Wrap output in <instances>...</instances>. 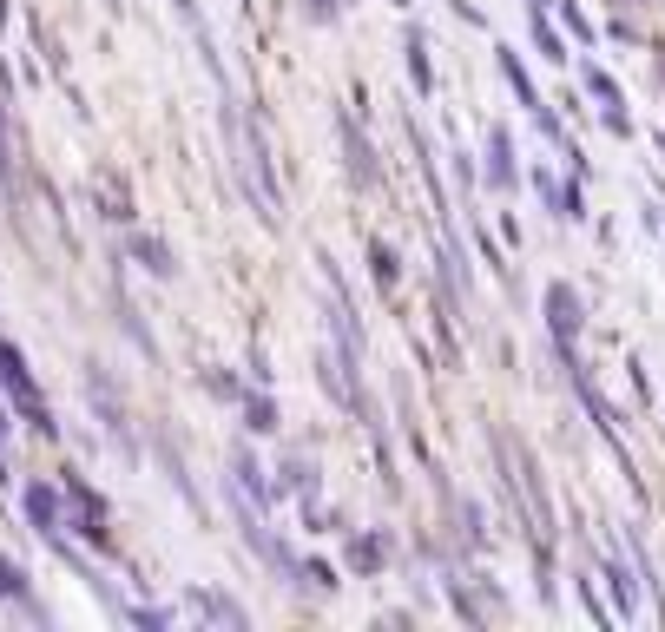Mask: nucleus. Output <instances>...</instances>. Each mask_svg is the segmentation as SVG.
<instances>
[{"instance_id": "nucleus-7", "label": "nucleus", "mask_w": 665, "mask_h": 632, "mask_svg": "<svg viewBox=\"0 0 665 632\" xmlns=\"http://www.w3.org/2000/svg\"><path fill=\"white\" fill-rule=\"evenodd\" d=\"M198 606H205L211 619H231V626H244V613H238L231 600H218V593H198Z\"/></svg>"}, {"instance_id": "nucleus-6", "label": "nucleus", "mask_w": 665, "mask_h": 632, "mask_svg": "<svg viewBox=\"0 0 665 632\" xmlns=\"http://www.w3.org/2000/svg\"><path fill=\"white\" fill-rule=\"evenodd\" d=\"M132 251L145 257V270H152V277H172V257H165V244H152V237H139Z\"/></svg>"}, {"instance_id": "nucleus-3", "label": "nucleus", "mask_w": 665, "mask_h": 632, "mask_svg": "<svg viewBox=\"0 0 665 632\" xmlns=\"http://www.w3.org/2000/svg\"><path fill=\"white\" fill-rule=\"evenodd\" d=\"M27 514H33L40 534H53V527H60V501H53V488H27Z\"/></svg>"}, {"instance_id": "nucleus-1", "label": "nucleus", "mask_w": 665, "mask_h": 632, "mask_svg": "<svg viewBox=\"0 0 665 632\" xmlns=\"http://www.w3.org/2000/svg\"><path fill=\"white\" fill-rule=\"evenodd\" d=\"M547 316H554L560 349H573V330H580V297H573L567 284H547Z\"/></svg>"}, {"instance_id": "nucleus-5", "label": "nucleus", "mask_w": 665, "mask_h": 632, "mask_svg": "<svg viewBox=\"0 0 665 632\" xmlns=\"http://www.w3.org/2000/svg\"><path fill=\"white\" fill-rule=\"evenodd\" d=\"M0 600H27V573H20L7 553H0Z\"/></svg>"}, {"instance_id": "nucleus-2", "label": "nucleus", "mask_w": 665, "mask_h": 632, "mask_svg": "<svg viewBox=\"0 0 665 632\" xmlns=\"http://www.w3.org/2000/svg\"><path fill=\"white\" fill-rule=\"evenodd\" d=\"M66 501L80 507V534H86V540H93V547H106V507H99V501H93V494H86V488H80V481H73V488H66Z\"/></svg>"}, {"instance_id": "nucleus-8", "label": "nucleus", "mask_w": 665, "mask_h": 632, "mask_svg": "<svg viewBox=\"0 0 665 632\" xmlns=\"http://www.w3.org/2000/svg\"><path fill=\"white\" fill-rule=\"evenodd\" d=\"M409 66H415V86L428 93V86H435V73H428V60H422V40H409Z\"/></svg>"}, {"instance_id": "nucleus-9", "label": "nucleus", "mask_w": 665, "mask_h": 632, "mask_svg": "<svg viewBox=\"0 0 665 632\" xmlns=\"http://www.w3.org/2000/svg\"><path fill=\"white\" fill-rule=\"evenodd\" d=\"M251 428H277V422H270V402H264V395H251Z\"/></svg>"}, {"instance_id": "nucleus-4", "label": "nucleus", "mask_w": 665, "mask_h": 632, "mask_svg": "<svg viewBox=\"0 0 665 632\" xmlns=\"http://www.w3.org/2000/svg\"><path fill=\"white\" fill-rule=\"evenodd\" d=\"M488 158H494V185H514V145H507V132L488 139Z\"/></svg>"}]
</instances>
